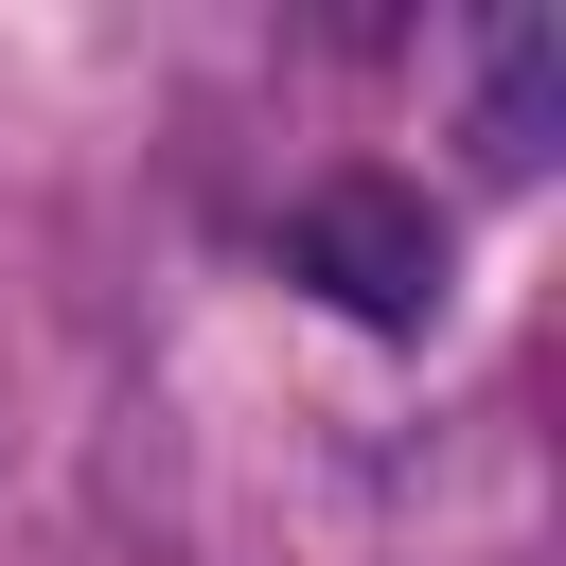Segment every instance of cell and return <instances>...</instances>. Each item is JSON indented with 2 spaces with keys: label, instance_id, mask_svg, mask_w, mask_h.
Segmentation results:
<instances>
[{
  "label": "cell",
  "instance_id": "cell-1",
  "mask_svg": "<svg viewBox=\"0 0 566 566\" xmlns=\"http://www.w3.org/2000/svg\"><path fill=\"white\" fill-rule=\"evenodd\" d=\"M283 265H301L336 318H371V336L442 318V212H424L407 177H318V195L283 212Z\"/></svg>",
  "mask_w": 566,
  "mask_h": 566
},
{
  "label": "cell",
  "instance_id": "cell-2",
  "mask_svg": "<svg viewBox=\"0 0 566 566\" xmlns=\"http://www.w3.org/2000/svg\"><path fill=\"white\" fill-rule=\"evenodd\" d=\"M548 142H566V18H478L460 35V159L548 177Z\"/></svg>",
  "mask_w": 566,
  "mask_h": 566
}]
</instances>
